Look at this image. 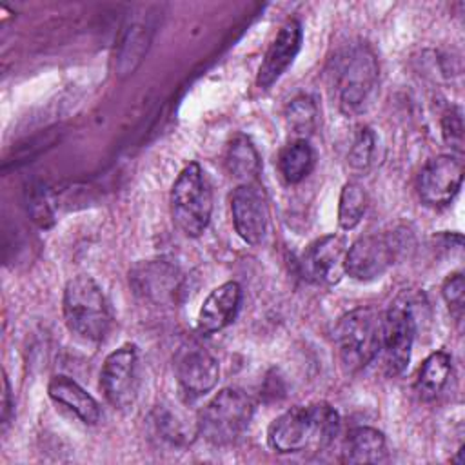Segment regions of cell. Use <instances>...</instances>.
<instances>
[{
    "label": "cell",
    "instance_id": "obj_1",
    "mask_svg": "<svg viewBox=\"0 0 465 465\" xmlns=\"http://www.w3.org/2000/svg\"><path fill=\"white\" fill-rule=\"evenodd\" d=\"M338 430L340 416L336 409L318 401L307 407H292L278 416L267 430V441L271 449L282 454L320 452L334 443Z\"/></svg>",
    "mask_w": 465,
    "mask_h": 465
},
{
    "label": "cell",
    "instance_id": "obj_2",
    "mask_svg": "<svg viewBox=\"0 0 465 465\" xmlns=\"http://www.w3.org/2000/svg\"><path fill=\"white\" fill-rule=\"evenodd\" d=\"M64 320L80 340L98 343L111 327L109 303L100 285L87 274L71 278L64 289Z\"/></svg>",
    "mask_w": 465,
    "mask_h": 465
},
{
    "label": "cell",
    "instance_id": "obj_3",
    "mask_svg": "<svg viewBox=\"0 0 465 465\" xmlns=\"http://www.w3.org/2000/svg\"><path fill=\"white\" fill-rule=\"evenodd\" d=\"M378 76V60L367 45H356L341 54L334 74L340 111L347 116L365 113L376 96Z\"/></svg>",
    "mask_w": 465,
    "mask_h": 465
},
{
    "label": "cell",
    "instance_id": "obj_4",
    "mask_svg": "<svg viewBox=\"0 0 465 465\" xmlns=\"http://www.w3.org/2000/svg\"><path fill=\"white\" fill-rule=\"evenodd\" d=\"M254 412L252 400L240 389H222L200 411L196 427L209 443L225 447L238 441L247 430Z\"/></svg>",
    "mask_w": 465,
    "mask_h": 465
},
{
    "label": "cell",
    "instance_id": "obj_5",
    "mask_svg": "<svg viewBox=\"0 0 465 465\" xmlns=\"http://www.w3.org/2000/svg\"><path fill=\"white\" fill-rule=\"evenodd\" d=\"M338 356L347 372L367 367L381 347V316L371 307L347 312L334 329Z\"/></svg>",
    "mask_w": 465,
    "mask_h": 465
},
{
    "label": "cell",
    "instance_id": "obj_6",
    "mask_svg": "<svg viewBox=\"0 0 465 465\" xmlns=\"http://www.w3.org/2000/svg\"><path fill=\"white\" fill-rule=\"evenodd\" d=\"M171 213L187 236H200L211 220L213 196L203 171L196 162L185 165L171 189Z\"/></svg>",
    "mask_w": 465,
    "mask_h": 465
},
{
    "label": "cell",
    "instance_id": "obj_7",
    "mask_svg": "<svg viewBox=\"0 0 465 465\" xmlns=\"http://www.w3.org/2000/svg\"><path fill=\"white\" fill-rule=\"evenodd\" d=\"M416 336V316L409 302H396L381 316L383 365L389 376L403 372L411 360V349Z\"/></svg>",
    "mask_w": 465,
    "mask_h": 465
},
{
    "label": "cell",
    "instance_id": "obj_8",
    "mask_svg": "<svg viewBox=\"0 0 465 465\" xmlns=\"http://www.w3.org/2000/svg\"><path fill=\"white\" fill-rule=\"evenodd\" d=\"M100 387L114 409H129L138 391V351L125 343L113 351L100 371Z\"/></svg>",
    "mask_w": 465,
    "mask_h": 465
},
{
    "label": "cell",
    "instance_id": "obj_9",
    "mask_svg": "<svg viewBox=\"0 0 465 465\" xmlns=\"http://www.w3.org/2000/svg\"><path fill=\"white\" fill-rule=\"evenodd\" d=\"M396 243L387 234H367L358 238L345 252V274L358 282L380 278L396 258Z\"/></svg>",
    "mask_w": 465,
    "mask_h": 465
},
{
    "label": "cell",
    "instance_id": "obj_10",
    "mask_svg": "<svg viewBox=\"0 0 465 465\" xmlns=\"http://www.w3.org/2000/svg\"><path fill=\"white\" fill-rule=\"evenodd\" d=\"M231 214L238 236L249 245H260L267 234L269 205L263 189L242 183L231 194Z\"/></svg>",
    "mask_w": 465,
    "mask_h": 465
},
{
    "label": "cell",
    "instance_id": "obj_11",
    "mask_svg": "<svg viewBox=\"0 0 465 465\" xmlns=\"http://www.w3.org/2000/svg\"><path fill=\"white\" fill-rule=\"evenodd\" d=\"M347 243L340 234H327L309 243L300 258V272L307 282L334 285L345 274Z\"/></svg>",
    "mask_w": 465,
    "mask_h": 465
},
{
    "label": "cell",
    "instance_id": "obj_12",
    "mask_svg": "<svg viewBox=\"0 0 465 465\" xmlns=\"http://www.w3.org/2000/svg\"><path fill=\"white\" fill-rule=\"evenodd\" d=\"M463 180V163L450 154L430 158L418 176V194L425 205H449L458 194Z\"/></svg>",
    "mask_w": 465,
    "mask_h": 465
},
{
    "label": "cell",
    "instance_id": "obj_13",
    "mask_svg": "<svg viewBox=\"0 0 465 465\" xmlns=\"http://www.w3.org/2000/svg\"><path fill=\"white\" fill-rule=\"evenodd\" d=\"M129 282L136 294L158 305L176 303L182 289V274L167 260L140 262L131 269Z\"/></svg>",
    "mask_w": 465,
    "mask_h": 465
},
{
    "label": "cell",
    "instance_id": "obj_14",
    "mask_svg": "<svg viewBox=\"0 0 465 465\" xmlns=\"http://www.w3.org/2000/svg\"><path fill=\"white\" fill-rule=\"evenodd\" d=\"M174 372L182 394L187 400H194L216 385L220 367L209 351L198 345H187L176 356Z\"/></svg>",
    "mask_w": 465,
    "mask_h": 465
},
{
    "label": "cell",
    "instance_id": "obj_15",
    "mask_svg": "<svg viewBox=\"0 0 465 465\" xmlns=\"http://www.w3.org/2000/svg\"><path fill=\"white\" fill-rule=\"evenodd\" d=\"M302 45V25L298 20H287L272 44L269 45L263 62L260 64L256 84L260 89H269L294 62Z\"/></svg>",
    "mask_w": 465,
    "mask_h": 465
},
{
    "label": "cell",
    "instance_id": "obj_16",
    "mask_svg": "<svg viewBox=\"0 0 465 465\" xmlns=\"http://www.w3.org/2000/svg\"><path fill=\"white\" fill-rule=\"evenodd\" d=\"M242 287L236 282H225L205 298L198 311L196 327L202 334H213L225 329L238 314Z\"/></svg>",
    "mask_w": 465,
    "mask_h": 465
},
{
    "label": "cell",
    "instance_id": "obj_17",
    "mask_svg": "<svg viewBox=\"0 0 465 465\" xmlns=\"http://www.w3.org/2000/svg\"><path fill=\"white\" fill-rule=\"evenodd\" d=\"M47 392L54 403L69 409L85 425H94L100 421L102 412L98 401L69 376H53L47 385Z\"/></svg>",
    "mask_w": 465,
    "mask_h": 465
},
{
    "label": "cell",
    "instance_id": "obj_18",
    "mask_svg": "<svg viewBox=\"0 0 465 465\" xmlns=\"http://www.w3.org/2000/svg\"><path fill=\"white\" fill-rule=\"evenodd\" d=\"M387 460L385 438L378 429L354 427L343 443V461L347 463H381Z\"/></svg>",
    "mask_w": 465,
    "mask_h": 465
},
{
    "label": "cell",
    "instance_id": "obj_19",
    "mask_svg": "<svg viewBox=\"0 0 465 465\" xmlns=\"http://www.w3.org/2000/svg\"><path fill=\"white\" fill-rule=\"evenodd\" d=\"M225 163L231 176L242 180L243 183H254L262 169V162L256 147L243 134H238L231 140L225 154Z\"/></svg>",
    "mask_w": 465,
    "mask_h": 465
},
{
    "label": "cell",
    "instance_id": "obj_20",
    "mask_svg": "<svg viewBox=\"0 0 465 465\" xmlns=\"http://www.w3.org/2000/svg\"><path fill=\"white\" fill-rule=\"evenodd\" d=\"M314 167V151L305 138L287 143L278 154V169L287 183H300Z\"/></svg>",
    "mask_w": 465,
    "mask_h": 465
},
{
    "label": "cell",
    "instance_id": "obj_21",
    "mask_svg": "<svg viewBox=\"0 0 465 465\" xmlns=\"http://www.w3.org/2000/svg\"><path fill=\"white\" fill-rule=\"evenodd\" d=\"M450 369H452V361L447 352L436 351L430 356H427L418 371V380H416V389L420 396L425 400L438 396L450 376Z\"/></svg>",
    "mask_w": 465,
    "mask_h": 465
},
{
    "label": "cell",
    "instance_id": "obj_22",
    "mask_svg": "<svg viewBox=\"0 0 465 465\" xmlns=\"http://www.w3.org/2000/svg\"><path fill=\"white\" fill-rule=\"evenodd\" d=\"M367 211V193L361 183L351 180L341 187L338 203V225L343 231L354 229Z\"/></svg>",
    "mask_w": 465,
    "mask_h": 465
},
{
    "label": "cell",
    "instance_id": "obj_23",
    "mask_svg": "<svg viewBox=\"0 0 465 465\" xmlns=\"http://www.w3.org/2000/svg\"><path fill=\"white\" fill-rule=\"evenodd\" d=\"M318 105L311 96H296L285 107V122L300 138L311 134L318 124Z\"/></svg>",
    "mask_w": 465,
    "mask_h": 465
},
{
    "label": "cell",
    "instance_id": "obj_24",
    "mask_svg": "<svg viewBox=\"0 0 465 465\" xmlns=\"http://www.w3.org/2000/svg\"><path fill=\"white\" fill-rule=\"evenodd\" d=\"M154 427L158 430V434L173 443V445H185L193 441V434H196L198 430H189L187 423L173 411H169L167 407H158L154 411Z\"/></svg>",
    "mask_w": 465,
    "mask_h": 465
},
{
    "label": "cell",
    "instance_id": "obj_25",
    "mask_svg": "<svg viewBox=\"0 0 465 465\" xmlns=\"http://www.w3.org/2000/svg\"><path fill=\"white\" fill-rule=\"evenodd\" d=\"M374 145H376L374 133L369 127H361L356 133L354 142H352V145L349 149V163H351V167L358 169V171L367 169L371 165V162H372Z\"/></svg>",
    "mask_w": 465,
    "mask_h": 465
},
{
    "label": "cell",
    "instance_id": "obj_26",
    "mask_svg": "<svg viewBox=\"0 0 465 465\" xmlns=\"http://www.w3.org/2000/svg\"><path fill=\"white\" fill-rule=\"evenodd\" d=\"M441 294L449 305L450 314L458 323L463 320V305H465V283L461 272H452L445 278L441 285Z\"/></svg>",
    "mask_w": 465,
    "mask_h": 465
},
{
    "label": "cell",
    "instance_id": "obj_27",
    "mask_svg": "<svg viewBox=\"0 0 465 465\" xmlns=\"http://www.w3.org/2000/svg\"><path fill=\"white\" fill-rule=\"evenodd\" d=\"M441 134L445 142L458 153H463V116L460 107H450L441 118Z\"/></svg>",
    "mask_w": 465,
    "mask_h": 465
},
{
    "label": "cell",
    "instance_id": "obj_28",
    "mask_svg": "<svg viewBox=\"0 0 465 465\" xmlns=\"http://www.w3.org/2000/svg\"><path fill=\"white\" fill-rule=\"evenodd\" d=\"M11 389H9V381L7 376L4 374V392H2V427L5 429L11 418Z\"/></svg>",
    "mask_w": 465,
    "mask_h": 465
}]
</instances>
